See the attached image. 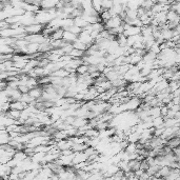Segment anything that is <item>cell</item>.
<instances>
[{
	"label": "cell",
	"mask_w": 180,
	"mask_h": 180,
	"mask_svg": "<svg viewBox=\"0 0 180 180\" xmlns=\"http://www.w3.org/2000/svg\"><path fill=\"white\" fill-rule=\"evenodd\" d=\"M151 166L149 165V163L146 162V160H143L141 162V165H140V170H142L143 172H148V170H149Z\"/></svg>",
	"instance_id": "30"
},
{
	"label": "cell",
	"mask_w": 180,
	"mask_h": 180,
	"mask_svg": "<svg viewBox=\"0 0 180 180\" xmlns=\"http://www.w3.org/2000/svg\"><path fill=\"white\" fill-rule=\"evenodd\" d=\"M57 149L62 152V151H66V150H72V146H73V142H71L69 139H66V140H61V141L57 142Z\"/></svg>",
	"instance_id": "3"
},
{
	"label": "cell",
	"mask_w": 180,
	"mask_h": 180,
	"mask_svg": "<svg viewBox=\"0 0 180 180\" xmlns=\"http://www.w3.org/2000/svg\"><path fill=\"white\" fill-rule=\"evenodd\" d=\"M167 112H169V109L165 105L161 107V117H165L166 115H167Z\"/></svg>",
	"instance_id": "33"
},
{
	"label": "cell",
	"mask_w": 180,
	"mask_h": 180,
	"mask_svg": "<svg viewBox=\"0 0 180 180\" xmlns=\"http://www.w3.org/2000/svg\"><path fill=\"white\" fill-rule=\"evenodd\" d=\"M69 32H71L72 34L76 35L77 37H78V36H79V35L81 34V33H82V32H83V30H82V28H79V26H76V25H73L72 28H69Z\"/></svg>",
	"instance_id": "24"
},
{
	"label": "cell",
	"mask_w": 180,
	"mask_h": 180,
	"mask_svg": "<svg viewBox=\"0 0 180 180\" xmlns=\"http://www.w3.org/2000/svg\"><path fill=\"white\" fill-rule=\"evenodd\" d=\"M74 152L72 151V150H66V151H62L61 152V155L62 156H71V155H73Z\"/></svg>",
	"instance_id": "34"
},
{
	"label": "cell",
	"mask_w": 180,
	"mask_h": 180,
	"mask_svg": "<svg viewBox=\"0 0 180 180\" xmlns=\"http://www.w3.org/2000/svg\"><path fill=\"white\" fill-rule=\"evenodd\" d=\"M149 180H159V178H157V177L155 176H152V177H150Z\"/></svg>",
	"instance_id": "36"
},
{
	"label": "cell",
	"mask_w": 180,
	"mask_h": 180,
	"mask_svg": "<svg viewBox=\"0 0 180 180\" xmlns=\"http://www.w3.org/2000/svg\"><path fill=\"white\" fill-rule=\"evenodd\" d=\"M46 28V25L42 24H33L25 28V33L28 35H35V34H42L43 30Z\"/></svg>",
	"instance_id": "1"
},
{
	"label": "cell",
	"mask_w": 180,
	"mask_h": 180,
	"mask_svg": "<svg viewBox=\"0 0 180 180\" xmlns=\"http://www.w3.org/2000/svg\"><path fill=\"white\" fill-rule=\"evenodd\" d=\"M146 160V162L149 163L150 166L156 165V160H155V158H152V157H148Z\"/></svg>",
	"instance_id": "32"
},
{
	"label": "cell",
	"mask_w": 180,
	"mask_h": 180,
	"mask_svg": "<svg viewBox=\"0 0 180 180\" xmlns=\"http://www.w3.org/2000/svg\"><path fill=\"white\" fill-rule=\"evenodd\" d=\"M159 180H167V179H166L165 177H160V178H159Z\"/></svg>",
	"instance_id": "38"
},
{
	"label": "cell",
	"mask_w": 180,
	"mask_h": 180,
	"mask_svg": "<svg viewBox=\"0 0 180 180\" xmlns=\"http://www.w3.org/2000/svg\"><path fill=\"white\" fill-rule=\"evenodd\" d=\"M78 37H77L76 35L72 34L71 32H64V34H63V40L66 41L68 43H71V44H73L74 42L76 41Z\"/></svg>",
	"instance_id": "8"
},
{
	"label": "cell",
	"mask_w": 180,
	"mask_h": 180,
	"mask_svg": "<svg viewBox=\"0 0 180 180\" xmlns=\"http://www.w3.org/2000/svg\"><path fill=\"white\" fill-rule=\"evenodd\" d=\"M171 171H172V169H171L170 166H162L161 170L159 171L160 177H165L166 178L171 174Z\"/></svg>",
	"instance_id": "22"
},
{
	"label": "cell",
	"mask_w": 180,
	"mask_h": 180,
	"mask_svg": "<svg viewBox=\"0 0 180 180\" xmlns=\"http://www.w3.org/2000/svg\"><path fill=\"white\" fill-rule=\"evenodd\" d=\"M14 158L16 160H18L19 162H22V161H24L28 158V156H26V154L23 151H17L16 154L14 155Z\"/></svg>",
	"instance_id": "17"
},
{
	"label": "cell",
	"mask_w": 180,
	"mask_h": 180,
	"mask_svg": "<svg viewBox=\"0 0 180 180\" xmlns=\"http://www.w3.org/2000/svg\"><path fill=\"white\" fill-rule=\"evenodd\" d=\"M58 3H59V1H57V0H45V1H42L41 10L51 11L53 10V9H55Z\"/></svg>",
	"instance_id": "4"
},
{
	"label": "cell",
	"mask_w": 180,
	"mask_h": 180,
	"mask_svg": "<svg viewBox=\"0 0 180 180\" xmlns=\"http://www.w3.org/2000/svg\"><path fill=\"white\" fill-rule=\"evenodd\" d=\"M78 39H79L81 42H83L84 44H87V48H91V45L95 42L94 41V39L91 37V33L90 32H87V31H83L82 33L78 36Z\"/></svg>",
	"instance_id": "2"
},
{
	"label": "cell",
	"mask_w": 180,
	"mask_h": 180,
	"mask_svg": "<svg viewBox=\"0 0 180 180\" xmlns=\"http://www.w3.org/2000/svg\"><path fill=\"white\" fill-rule=\"evenodd\" d=\"M1 55H9V54H15L14 49H12L10 45H1L0 46Z\"/></svg>",
	"instance_id": "14"
},
{
	"label": "cell",
	"mask_w": 180,
	"mask_h": 180,
	"mask_svg": "<svg viewBox=\"0 0 180 180\" xmlns=\"http://www.w3.org/2000/svg\"><path fill=\"white\" fill-rule=\"evenodd\" d=\"M105 180H114V178H113V177H107Z\"/></svg>",
	"instance_id": "37"
},
{
	"label": "cell",
	"mask_w": 180,
	"mask_h": 180,
	"mask_svg": "<svg viewBox=\"0 0 180 180\" xmlns=\"http://www.w3.org/2000/svg\"><path fill=\"white\" fill-rule=\"evenodd\" d=\"M100 87H102V89H103L105 92H107V91H110V90H112V89H113V84H112L111 81L107 80V81H104V82L101 83Z\"/></svg>",
	"instance_id": "25"
},
{
	"label": "cell",
	"mask_w": 180,
	"mask_h": 180,
	"mask_svg": "<svg viewBox=\"0 0 180 180\" xmlns=\"http://www.w3.org/2000/svg\"><path fill=\"white\" fill-rule=\"evenodd\" d=\"M63 34H64V31L62 28H59L51 35V40H61L63 39Z\"/></svg>",
	"instance_id": "12"
},
{
	"label": "cell",
	"mask_w": 180,
	"mask_h": 180,
	"mask_svg": "<svg viewBox=\"0 0 180 180\" xmlns=\"http://www.w3.org/2000/svg\"><path fill=\"white\" fill-rule=\"evenodd\" d=\"M95 72H98V66H89V71H87V73L92 74V73H95Z\"/></svg>",
	"instance_id": "31"
},
{
	"label": "cell",
	"mask_w": 180,
	"mask_h": 180,
	"mask_svg": "<svg viewBox=\"0 0 180 180\" xmlns=\"http://www.w3.org/2000/svg\"><path fill=\"white\" fill-rule=\"evenodd\" d=\"M74 23H75L76 26H79V28H81L82 30L89 25V23H87L85 20H83L82 18H76V19H74Z\"/></svg>",
	"instance_id": "19"
},
{
	"label": "cell",
	"mask_w": 180,
	"mask_h": 180,
	"mask_svg": "<svg viewBox=\"0 0 180 180\" xmlns=\"http://www.w3.org/2000/svg\"><path fill=\"white\" fill-rule=\"evenodd\" d=\"M139 180H149V179H146V178H142V177H140V178H139Z\"/></svg>",
	"instance_id": "39"
},
{
	"label": "cell",
	"mask_w": 180,
	"mask_h": 180,
	"mask_svg": "<svg viewBox=\"0 0 180 180\" xmlns=\"http://www.w3.org/2000/svg\"><path fill=\"white\" fill-rule=\"evenodd\" d=\"M140 165H141V162L138 161V160H130L128 161V167H130V170L131 172L133 173H135L136 171L140 170Z\"/></svg>",
	"instance_id": "9"
},
{
	"label": "cell",
	"mask_w": 180,
	"mask_h": 180,
	"mask_svg": "<svg viewBox=\"0 0 180 180\" xmlns=\"http://www.w3.org/2000/svg\"><path fill=\"white\" fill-rule=\"evenodd\" d=\"M143 173H144V172H143L142 170H138V171H136V172H135L134 174H135V176H136V177H138V178H140V177H141L142 175H143Z\"/></svg>",
	"instance_id": "35"
},
{
	"label": "cell",
	"mask_w": 180,
	"mask_h": 180,
	"mask_svg": "<svg viewBox=\"0 0 180 180\" xmlns=\"http://www.w3.org/2000/svg\"><path fill=\"white\" fill-rule=\"evenodd\" d=\"M87 71H89V66L83 64V66H79V68L76 69V73L78 74V75H84V74L87 73Z\"/></svg>",
	"instance_id": "26"
},
{
	"label": "cell",
	"mask_w": 180,
	"mask_h": 180,
	"mask_svg": "<svg viewBox=\"0 0 180 180\" xmlns=\"http://www.w3.org/2000/svg\"><path fill=\"white\" fill-rule=\"evenodd\" d=\"M87 148H89V146H87L85 143H82V144H73L72 151H73L74 153H83Z\"/></svg>",
	"instance_id": "13"
},
{
	"label": "cell",
	"mask_w": 180,
	"mask_h": 180,
	"mask_svg": "<svg viewBox=\"0 0 180 180\" xmlns=\"http://www.w3.org/2000/svg\"><path fill=\"white\" fill-rule=\"evenodd\" d=\"M140 137H141V134H139V133H137V132L132 133L131 135L128 136V141L130 142V143H137V142L140 140Z\"/></svg>",
	"instance_id": "15"
},
{
	"label": "cell",
	"mask_w": 180,
	"mask_h": 180,
	"mask_svg": "<svg viewBox=\"0 0 180 180\" xmlns=\"http://www.w3.org/2000/svg\"><path fill=\"white\" fill-rule=\"evenodd\" d=\"M28 107V104L25 103V102H22V101H15V102H12L11 103V110L12 111H24L25 109Z\"/></svg>",
	"instance_id": "5"
},
{
	"label": "cell",
	"mask_w": 180,
	"mask_h": 180,
	"mask_svg": "<svg viewBox=\"0 0 180 180\" xmlns=\"http://www.w3.org/2000/svg\"><path fill=\"white\" fill-rule=\"evenodd\" d=\"M137 149H136V143H130L128 146L126 148L125 150V152H128V154H131V153H136Z\"/></svg>",
	"instance_id": "27"
},
{
	"label": "cell",
	"mask_w": 180,
	"mask_h": 180,
	"mask_svg": "<svg viewBox=\"0 0 180 180\" xmlns=\"http://www.w3.org/2000/svg\"><path fill=\"white\" fill-rule=\"evenodd\" d=\"M12 171H13V169L9 166V164H1V177L5 176V175L11 176Z\"/></svg>",
	"instance_id": "16"
},
{
	"label": "cell",
	"mask_w": 180,
	"mask_h": 180,
	"mask_svg": "<svg viewBox=\"0 0 180 180\" xmlns=\"http://www.w3.org/2000/svg\"><path fill=\"white\" fill-rule=\"evenodd\" d=\"M73 48L75 50H78V51H82V52H85V51H87V49H89V48H87V44H84V43H83V42H81L79 40V39H77L76 41L74 42L73 44Z\"/></svg>",
	"instance_id": "11"
},
{
	"label": "cell",
	"mask_w": 180,
	"mask_h": 180,
	"mask_svg": "<svg viewBox=\"0 0 180 180\" xmlns=\"http://www.w3.org/2000/svg\"><path fill=\"white\" fill-rule=\"evenodd\" d=\"M87 160V156L84 153H74V160H73L74 165H78L80 163L85 162Z\"/></svg>",
	"instance_id": "6"
},
{
	"label": "cell",
	"mask_w": 180,
	"mask_h": 180,
	"mask_svg": "<svg viewBox=\"0 0 180 180\" xmlns=\"http://www.w3.org/2000/svg\"><path fill=\"white\" fill-rule=\"evenodd\" d=\"M28 95H30L31 97L34 98L35 100H38L39 98L42 97V95H43V89H42V87L38 85V87H35V89H32V90L30 91Z\"/></svg>",
	"instance_id": "7"
},
{
	"label": "cell",
	"mask_w": 180,
	"mask_h": 180,
	"mask_svg": "<svg viewBox=\"0 0 180 180\" xmlns=\"http://www.w3.org/2000/svg\"><path fill=\"white\" fill-rule=\"evenodd\" d=\"M92 7H93V9L96 12H98L99 14H102L104 12V10L102 9V5H101V1H96V0H94V1H92Z\"/></svg>",
	"instance_id": "18"
},
{
	"label": "cell",
	"mask_w": 180,
	"mask_h": 180,
	"mask_svg": "<svg viewBox=\"0 0 180 180\" xmlns=\"http://www.w3.org/2000/svg\"><path fill=\"white\" fill-rule=\"evenodd\" d=\"M69 74L66 72L64 69H59V71H57V72H55V73L52 74V76L54 77H59V78H66V77H69Z\"/></svg>",
	"instance_id": "21"
},
{
	"label": "cell",
	"mask_w": 180,
	"mask_h": 180,
	"mask_svg": "<svg viewBox=\"0 0 180 180\" xmlns=\"http://www.w3.org/2000/svg\"><path fill=\"white\" fill-rule=\"evenodd\" d=\"M1 180H4V179H1Z\"/></svg>",
	"instance_id": "40"
},
{
	"label": "cell",
	"mask_w": 180,
	"mask_h": 180,
	"mask_svg": "<svg viewBox=\"0 0 180 180\" xmlns=\"http://www.w3.org/2000/svg\"><path fill=\"white\" fill-rule=\"evenodd\" d=\"M18 90H19V92H20L21 94H28L30 91H31L26 85H19V87H18Z\"/></svg>",
	"instance_id": "29"
},
{
	"label": "cell",
	"mask_w": 180,
	"mask_h": 180,
	"mask_svg": "<svg viewBox=\"0 0 180 180\" xmlns=\"http://www.w3.org/2000/svg\"><path fill=\"white\" fill-rule=\"evenodd\" d=\"M11 28V24L7 23V21H0V31H5V30H9Z\"/></svg>",
	"instance_id": "28"
},
{
	"label": "cell",
	"mask_w": 180,
	"mask_h": 180,
	"mask_svg": "<svg viewBox=\"0 0 180 180\" xmlns=\"http://www.w3.org/2000/svg\"><path fill=\"white\" fill-rule=\"evenodd\" d=\"M101 5H102V9L104 11H110L112 7H114V1H101Z\"/></svg>",
	"instance_id": "23"
},
{
	"label": "cell",
	"mask_w": 180,
	"mask_h": 180,
	"mask_svg": "<svg viewBox=\"0 0 180 180\" xmlns=\"http://www.w3.org/2000/svg\"><path fill=\"white\" fill-rule=\"evenodd\" d=\"M166 146H169L172 150L176 149V148L180 146V138L179 137H173V138H171L170 140H167Z\"/></svg>",
	"instance_id": "10"
},
{
	"label": "cell",
	"mask_w": 180,
	"mask_h": 180,
	"mask_svg": "<svg viewBox=\"0 0 180 180\" xmlns=\"http://www.w3.org/2000/svg\"><path fill=\"white\" fill-rule=\"evenodd\" d=\"M7 116L10 118H12V119H14V120H19L21 118V112L20 111H12L11 110L10 112H7Z\"/></svg>",
	"instance_id": "20"
}]
</instances>
